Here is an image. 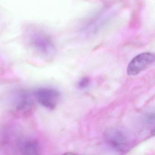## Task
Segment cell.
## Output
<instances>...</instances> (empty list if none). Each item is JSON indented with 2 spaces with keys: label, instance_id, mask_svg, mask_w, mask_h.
<instances>
[{
  "label": "cell",
  "instance_id": "obj_1",
  "mask_svg": "<svg viewBox=\"0 0 155 155\" xmlns=\"http://www.w3.org/2000/svg\"><path fill=\"white\" fill-rule=\"evenodd\" d=\"M37 101L43 107L49 109H54L60 98L61 94L54 88L43 87L37 89L34 92Z\"/></svg>",
  "mask_w": 155,
  "mask_h": 155
},
{
  "label": "cell",
  "instance_id": "obj_2",
  "mask_svg": "<svg viewBox=\"0 0 155 155\" xmlns=\"http://www.w3.org/2000/svg\"><path fill=\"white\" fill-rule=\"evenodd\" d=\"M155 61V54L151 52H144L139 54L130 61L127 72L129 75L135 76L140 73Z\"/></svg>",
  "mask_w": 155,
  "mask_h": 155
},
{
  "label": "cell",
  "instance_id": "obj_3",
  "mask_svg": "<svg viewBox=\"0 0 155 155\" xmlns=\"http://www.w3.org/2000/svg\"><path fill=\"white\" fill-rule=\"evenodd\" d=\"M31 41L38 51L46 56H51L55 52V46L51 40L41 33H34L31 37Z\"/></svg>",
  "mask_w": 155,
  "mask_h": 155
},
{
  "label": "cell",
  "instance_id": "obj_4",
  "mask_svg": "<svg viewBox=\"0 0 155 155\" xmlns=\"http://www.w3.org/2000/svg\"><path fill=\"white\" fill-rule=\"evenodd\" d=\"M107 140L115 149L124 151L127 148L128 141L126 136L119 130H111L108 133Z\"/></svg>",
  "mask_w": 155,
  "mask_h": 155
},
{
  "label": "cell",
  "instance_id": "obj_5",
  "mask_svg": "<svg viewBox=\"0 0 155 155\" xmlns=\"http://www.w3.org/2000/svg\"><path fill=\"white\" fill-rule=\"evenodd\" d=\"M21 149L22 155H41L39 145L34 140L29 139L24 141Z\"/></svg>",
  "mask_w": 155,
  "mask_h": 155
},
{
  "label": "cell",
  "instance_id": "obj_6",
  "mask_svg": "<svg viewBox=\"0 0 155 155\" xmlns=\"http://www.w3.org/2000/svg\"><path fill=\"white\" fill-rule=\"evenodd\" d=\"M90 82V79L87 77L82 78L78 82V87L80 89H84L89 86Z\"/></svg>",
  "mask_w": 155,
  "mask_h": 155
},
{
  "label": "cell",
  "instance_id": "obj_7",
  "mask_svg": "<svg viewBox=\"0 0 155 155\" xmlns=\"http://www.w3.org/2000/svg\"><path fill=\"white\" fill-rule=\"evenodd\" d=\"M146 121L148 123H151L155 121V113H150L146 116Z\"/></svg>",
  "mask_w": 155,
  "mask_h": 155
},
{
  "label": "cell",
  "instance_id": "obj_8",
  "mask_svg": "<svg viewBox=\"0 0 155 155\" xmlns=\"http://www.w3.org/2000/svg\"><path fill=\"white\" fill-rule=\"evenodd\" d=\"M62 155H78L75 153H71V152H68V153H65Z\"/></svg>",
  "mask_w": 155,
  "mask_h": 155
}]
</instances>
